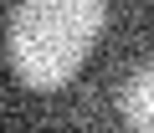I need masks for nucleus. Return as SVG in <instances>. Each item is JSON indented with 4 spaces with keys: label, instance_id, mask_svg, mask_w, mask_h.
<instances>
[{
    "label": "nucleus",
    "instance_id": "f257e3e1",
    "mask_svg": "<svg viewBox=\"0 0 154 133\" xmlns=\"http://www.w3.org/2000/svg\"><path fill=\"white\" fill-rule=\"evenodd\" d=\"M108 21V0H21L11 16V66L36 92L67 87L88 66Z\"/></svg>",
    "mask_w": 154,
    "mask_h": 133
},
{
    "label": "nucleus",
    "instance_id": "f03ea898",
    "mask_svg": "<svg viewBox=\"0 0 154 133\" xmlns=\"http://www.w3.org/2000/svg\"><path fill=\"white\" fill-rule=\"evenodd\" d=\"M118 108H123V123L134 133H154V61H144L139 72L123 82Z\"/></svg>",
    "mask_w": 154,
    "mask_h": 133
}]
</instances>
